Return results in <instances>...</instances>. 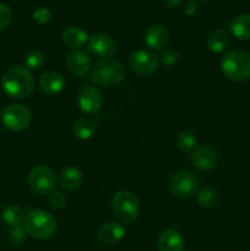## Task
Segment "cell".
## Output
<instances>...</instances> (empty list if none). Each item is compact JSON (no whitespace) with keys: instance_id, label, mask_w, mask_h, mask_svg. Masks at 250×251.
<instances>
[{"instance_id":"cell-1","label":"cell","mask_w":250,"mask_h":251,"mask_svg":"<svg viewBox=\"0 0 250 251\" xmlns=\"http://www.w3.org/2000/svg\"><path fill=\"white\" fill-rule=\"evenodd\" d=\"M1 83L5 93L15 100L28 97L34 90V78L31 71L20 65L7 69L2 76Z\"/></svg>"},{"instance_id":"cell-2","label":"cell","mask_w":250,"mask_h":251,"mask_svg":"<svg viewBox=\"0 0 250 251\" xmlns=\"http://www.w3.org/2000/svg\"><path fill=\"white\" fill-rule=\"evenodd\" d=\"M56 221L48 211L34 208L28 211L25 217V229L27 234L36 239L46 240L53 237L56 232Z\"/></svg>"},{"instance_id":"cell-3","label":"cell","mask_w":250,"mask_h":251,"mask_svg":"<svg viewBox=\"0 0 250 251\" xmlns=\"http://www.w3.org/2000/svg\"><path fill=\"white\" fill-rule=\"evenodd\" d=\"M223 75L232 81L242 82L250 78V54L244 50H232L221 60Z\"/></svg>"},{"instance_id":"cell-4","label":"cell","mask_w":250,"mask_h":251,"mask_svg":"<svg viewBox=\"0 0 250 251\" xmlns=\"http://www.w3.org/2000/svg\"><path fill=\"white\" fill-rule=\"evenodd\" d=\"M92 81L102 87L117 86L124 80L125 69L119 61L110 58L100 59L92 69Z\"/></svg>"},{"instance_id":"cell-5","label":"cell","mask_w":250,"mask_h":251,"mask_svg":"<svg viewBox=\"0 0 250 251\" xmlns=\"http://www.w3.org/2000/svg\"><path fill=\"white\" fill-rule=\"evenodd\" d=\"M112 210L123 223H131L139 217L140 202L136 196L127 190H120L112 199Z\"/></svg>"},{"instance_id":"cell-6","label":"cell","mask_w":250,"mask_h":251,"mask_svg":"<svg viewBox=\"0 0 250 251\" xmlns=\"http://www.w3.org/2000/svg\"><path fill=\"white\" fill-rule=\"evenodd\" d=\"M28 185L37 195L53 193L56 185V176L48 166H37L28 176Z\"/></svg>"},{"instance_id":"cell-7","label":"cell","mask_w":250,"mask_h":251,"mask_svg":"<svg viewBox=\"0 0 250 251\" xmlns=\"http://www.w3.org/2000/svg\"><path fill=\"white\" fill-rule=\"evenodd\" d=\"M32 114L27 107L22 104L7 105L1 113V122L6 129L11 131H22L31 124Z\"/></svg>"},{"instance_id":"cell-8","label":"cell","mask_w":250,"mask_h":251,"mask_svg":"<svg viewBox=\"0 0 250 251\" xmlns=\"http://www.w3.org/2000/svg\"><path fill=\"white\" fill-rule=\"evenodd\" d=\"M171 193L179 199H188L193 196L199 189V179L189 171H179L172 176L169 184Z\"/></svg>"},{"instance_id":"cell-9","label":"cell","mask_w":250,"mask_h":251,"mask_svg":"<svg viewBox=\"0 0 250 251\" xmlns=\"http://www.w3.org/2000/svg\"><path fill=\"white\" fill-rule=\"evenodd\" d=\"M158 63V56L146 49L134 51L129 59L131 70L140 76H150L156 73Z\"/></svg>"},{"instance_id":"cell-10","label":"cell","mask_w":250,"mask_h":251,"mask_svg":"<svg viewBox=\"0 0 250 251\" xmlns=\"http://www.w3.org/2000/svg\"><path fill=\"white\" fill-rule=\"evenodd\" d=\"M103 104V95L98 88L87 86L78 92L77 105L85 114H96Z\"/></svg>"},{"instance_id":"cell-11","label":"cell","mask_w":250,"mask_h":251,"mask_svg":"<svg viewBox=\"0 0 250 251\" xmlns=\"http://www.w3.org/2000/svg\"><path fill=\"white\" fill-rule=\"evenodd\" d=\"M217 161V152L210 146H199L191 152V164L200 171H211L216 167Z\"/></svg>"},{"instance_id":"cell-12","label":"cell","mask_w":250,"mask_h":251,"mask_svg":"<svg viewBox=\"0 0 250 251\" xmlns=\"http://www.w3.org/2000/svg\"><path fill=\"white\" fill-rule=\"evenodd\" d=\"M88 50L103 59L109 58L117 51V44L108 34L96 33L88 38Z\"/></svg>"},{"instance_id":"cell-13","label":"cell","mask_w":250,"mask_h":251,"mask_svg":"<svg viewBox=\"0 0 250 251\" xmlns=\"http://www.w3.org/2000/svg\"><path fill=\"white\" fill-rule=\"evenodd\" d=\"M66 66H68L69 71L73 75L81 77V76H85L90 71L91 66H92V61H91V58L85 51L76 49V50L69 53L68 58H66Z\"/></svg>"},{"instance_id":"cell-14","label":"cell","mask_w":250,"mask_h":251,"mask_svg":"<svg viewBox=\"0 0 250 251\" xmlns=\"http://www.w3.org/2000/svg\"><path fill=\"white\" fill-rule=\"evenodd\" d=\"M125 237V228L119 222H109L103 225L98 230V239L105 245H115Z\"/></svg>"},{"instance_id":"cell-15","label":"cell","mask_w":250,"mask_h":251,"mask_svg":"<svg viewBox=\"0 0 250 251\" xmlns=\"http://www.w3.org/2000/svg\"><path fill=\"white\" fill-rule=\"evenodd\" d=\"M39 87L42 92L48 96L59 95L65 87V80L56 71H47L39 78Z\"/></svg>"},{"instance_id":"cell-16","label":"cell","mask_w":250,"mask_h":251,"mask_svg":"<svg viewBox=\"0 0 250 251\" xmlns=\"http://www.w3.org/2000/svg\"><path fill=\"white\" fill-rule=\"evenodd\" d=\"M169 42V32L162 25H152L145 33V43L152 49H163Z\"/></svg>"},{"instance_id":"cell-17","label":"cell","mask_w":250,"mask_h":251,"mask_svg":"<svg viewBox=\"0 0 250 251\" xmlns=\"http://www.w3.org/2000/svg\"><path fill=\"white\" fill-rule=\"evenodd\" d=\"M158 251H183L184 239L175 229H166L159 234L157 240Z\"/></svg>"},{"instance_id":"cell-18","label":"cell","mask_w":250,"mask_h":251,"mask_svg":"<svg viewBox=\"0 0 250 251\" xmlns=\"http://www.w3.org/2000/svg\"><path fill=\"white\" fill-rule=\"evenodd\" d=\"M83 183L82 172L75 167H66L59 176V184L64 190L74 191L80 188Z\"/></svg>"},{"instance_id":"cell-19","label":"cell","mask_w":250,"mask_h":251,"mask_svg":"<svg viewBox=\"0 0 250 251\" xmlns=\"http://www.w3.org/2000/svg\"><path fill=\"white\" fill-rule=\"evenodd\" d=\"M229 29L233 37L238 41H248L250 39V15L243 14L230 21Z\"/></svg>"},{"instance_id":"cell-20","label":"cell","mask_w":250,"mask_h":251,"mask_svg":"<svg viewBox=\"0 0 250 251\" xmlns=\"http://www.w3.org/2000/svg\"><path fill=\"white\" fill-rule=\"evenodd\" d=\"M61 39H63V43L68 48L75 49L76 50L77 48H81V47L87 43L88 36L80 27H70L66 31H64Z\"/></svg>"},{"instance_id":"cell-21","label":"cell","mask_w":250,"mask_h":251,"mask_svg":"<svg viewBox=\"0 0 250 251\" xmlns=\"http://www.w3.org/2000/svg\"><path fill=\"white\" fill-rule=\"evenodd\" d=\"M96 130H97L96 123L87 117H82L76 120L73 127L74 135L78 140H90L95 135Z\"/></svg>"},{"instance_id":"cell-22","label":"cell","mask_w":250,"mask_h":251,"mask_svg":"<svg viewBox=\"0 0 250 251\" xmlns=\"http://www.w3.org/2000/svg\"><path fill=\"white\" fill-rule=\"evenodd\" d=\"M229 46V36L223 29H213L207 37V47L213 53H222Z\"/></svg>"},{"instance_id":"cell-23","label":"cell","mask_w":250,"mask_h":251,"mask_svg":"<svg viewBox=\"0 0 250 251\" xmlns=\"http://www.w3.org/2000/svg\"><path fill=\"white\" fill-rule=\"evenodd\" d=\"M1 218L5 225L11 228L15 227V226L21 225L22 221H25V213L22 211V208L19 207V206L10 205L4 208Z\"/></svg>"},{"instance_id":"cell-24","label":"cell","mask_w":250,"mask_h":251,"mask_svg":"<svg viewBox=\"0 0 250 251\" xmlns=\"http://www.w3.org/2000/svg\"><path fill=\"white\" fill-rule=\"evenodd\" d=\"M218 201H220V198H218L217 191L210 186L202 188L198 193V202L201 207L212 210L218 205Z\"/></svg>"},{"instance_id":"cell-25","label":"cell","mask_w":250,"mask_h":251,"mask_svg":"<svg viewBox=\"0 0 250 251\" xmlns=\"http://www.w3.org/2000/svg\"><path fill=\"white\" fill-rule=\"evenodd\" d=\"M176 146L181 152L191 153L196 149V137L190 130H184L176 136Z\"/></svg>"},{"instance_id":"cell-26","label":"cell","mask_w":250,"mask_h":251,"mask_svg":"<svg viewBox=\"0 0 250 251\" xmlns=\"http://www.w3.org/2000/svg\"><path fill=\"white\" fill-rule=\"evenodd\" d=\"M25 65L28 70H39L44 65V55L38 49L28 51L25 58Z\"/></svg>"},{"instance_id":"cell-27","label":"cell","mask_w":250,"mask_h":251,"mask_svg":"<svg viewBox=\"0 0 250 251\" xmlns=\"http://www.w3.org/2000/svg\"><path fill=\"white\" fill-rule=\"evenodd\" d=\"M179 58H180V55H179V51L176 50V49L167 48L162 51L161 56H159V61H161L163 65L172 66L174 65V64L178 63Z\"/></svg>"},{"instance_id":"cell-28","label":"cell","mask_w":250,"mask_h":251,"mask_svg":"<svg viewBox=\"0 0 250 251\" xmlns=\"http://www.w3.org/2000/svg\"><path fill=\"white\" fill-rule=\"evenodd\" d=\"M26 229L25 227L20 226H15V227H11L9 230V240L14 245H20L21 243L25 242L26 239Z\"/></svg>"},{"instance_id":"cell-29","label":"cell","mask_w":250,"mask_h":251,"mask_svg":"<svg viewBox=\"0 0 250 251\" xmlns=\"http://www.w3.org/2000/svg\"><path fill=\"white\" fill-rule=\"evenodd\" d=\"M33 20L39 25H46L48 24L49 21L53 17V12L50 11V9L48 7H38L33 11Z\"/></svg>"},{"instance_id":"cell-30","label":"cell","mask_w":250,"mask_h":251,"mask_svg":"<svg viewBox=\"0 0 250 251\" xmlns=\"http://www.w3.org/2000/svg\"><path fill=\"white\" fill-rule=\"evenodd\" d=\"M12 19V12L7 5L0 2V32L7 28Z\"/></svg>"},{"instance_id":"cell-31","label":"cell","mask_w":250,"mask_h":251,"mask_svg":"<svg viewBox=\"0 0 250 251\" xmlns=\"http://www.w3.org/2000/svg\"><path fill=\"white\" fill-rule=\"evenodd\" d=\"M49 203H50L51 207L55 208V210H61V208L65 207L66 203H68V199H66V196L64 195L63 193H60V191H54V193H51L50 198H49Z\"/></svg>"},{"instance_id":"cell-32","label":"cell","mask_w":250,"mask_h":251,"mask_svg":"<svg viewBox=\"0 0 250 251\" xmlns=\"http://www.w3.org/2000/svg\"><path fill=\"white\" fill-rule=\"evenodd\" d=\"M198 10H199V6H198V2H196L195 0H190V1L185 5V14L188 15V16H193V15H195L196 12H198Z\"/></svg>"},{"instance_id":"cell-33","label":"cell","mask_w":250,"mask_h":251,"mask_svg":"<svg viewBox=\"0 0 250 251\" xmlns=\"http://www.w3.org/2000/svg\"><path fill=\"white\" fill-rule=\"evenodd\" d=\"M183 0H166V4L167 6L171 7V9H175V7L180 6Z\"/></svg>"},{"instance_id":"cell-34","label":"cell","mask_w":250,"mask_h":251,"mask_svg":"<svg viewBox=\"0 0 250 251\" xmlns=\"http://www.w3.org/2000/svg\"><path fill=\"white\" fill-rule=\"evenodd\" d=\"M200 1H208V0H200Z\"/></svg>"}]
</instances>
